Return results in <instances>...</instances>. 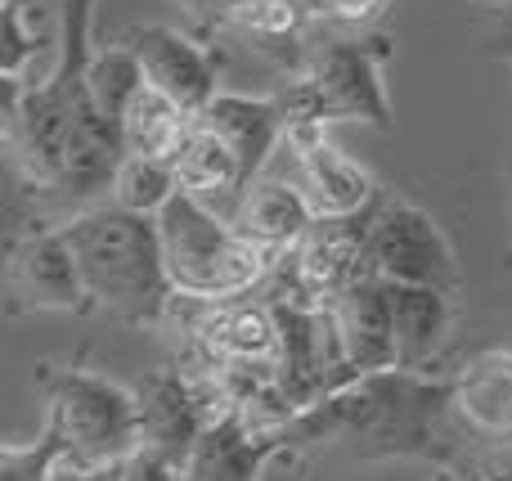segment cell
Returning a JSON list of instances; mask_svg holds the SVG:
<instances>
[{
    "label": "cell",
    "mask_w": 512,
    "mask_h": 481,
    "mask_svg": "<svg viewBox=\"0 0 512 481\" xmlns=\"http://www.w3.org/2000/svg\"><path fill=\"white\" fill-rule=\"evenodd\" d=\"M279 428V423H274ZM274 428H248L239 414H216L185 464L189 481H265L274 468H297Z\"/></svg>",
    "instance_id": "7c38bea8"
},
{
    "label": "cell",
    "mask_w": 512,
    "mask_h": 481,
    "mask_svg": "<svg viewBox=\"0 0 512 481\" xmlns=\"http://www.w3.org/2000/svg\"><path fill=\"white\" fill-rule=\"evenodd\" d=\"M63 464V437L54 423H45L41 437L27 446H0V481H50Z\"/></svg>",
    "instance_id": "603a6c76"
},
{
    "label": "cell",
    "mask_w": 512,
    "mask_h": 481,
    "mask_svg": "<svg viewBox=\"0 0 512 481\" xmlns=\"http://www.w3.org/2000/svg\"><path fill=\"white\" fill-rule=\"evenodd\" d=\"M387 36H310L306 68L292 72L279 90V104L288 126H333V122H364L387 131L391 126V95H387Z\"/></svg>",
    "instance_id": "7a4b0ae2"
},
{
    "label": "cell",
    "mask_w": 512,
    "mask_h": 481,
    "mask_svg": "<svg viewBox=\"0 0 512 481\" xmlns=\"http://www.w3.org/2000/svg\"><path fill=\"white\" fill-rule=\"evenodd\" d=\"M270 302V297H265ZM274 324H279V378L292 401V414L306 410L310 401L337 392L351 383V360H346L342 324L333 306H297V302H270Z\"/></svg>",
    "instance_id": "8992f818"
},
{
    "label": "cell",
    "mask_w": 512,
    "mask_h": 481,
    "mask_svg": "<svg viewBox=\"0 0 512 481\" xmlns=\"http://www.w3.org/2000/svg\"><path fill=\"white\" fill-rule=\"evenodd\" d=\"M194 126V117L176 104L171 95H162L158 86H144L131 99L122 117V140L126 153H153V158H171L185 140V131Z\"/></svg>",
    "instance_id": "ffe728a7"
},
{
    "label": "cell",
    "mask_w": 512,
    "mask_h": 481,
    "mask_svg": "<svg viewBox=\"0 0 512 481\" xmlns=\"http://www.w3.org/2000/svg\"><path fill=\"white\" fill-rule=\"evenodd\" d=\"M454 481H512V459L508 464H490V468H454Z\"/></svg>",
    "instance_id": "4316f807"
},
{
    "label": "cell",
    "mask_w": 512,
    "mask_h": 481,
    "mask_svg": "<svg viewBox=\"0 0 512 481\" xmlns=\"http://www.w3.org/2000/svg\"><path fill=\"white\" fill-rule=\"evenodd\" d=\"M504 266L512 270V239H508V252H504Z\"/></svg>",
    "instance_id": "f1b7e54d"
},
{
    "label": "cell",
    "mask_w": 512,
    "mask_h": 481,
    "mask_svg": "<svg viewBox=\"0 0 512 481\" xmlns=\"http://www.w3.org/2000/svg\"><path fill=\"white\" fill-rule=\"evenodd\" d=\"M450 410L472 437L512 441V351H481L450 369Z\"/></svg>",
    "instance_id": "9a60e30c"
},
{
    "label": "cell",
    "mask_w": 512,
    "mask_h": 481,
    "mask_svg": "<svg viewBox=\"0 0 512 481\" xmlns=\"http://www.w3.org/2000/svg\"><path fill=\"white\" fill-rule=\"evenodd\" d=\"M5 293L9 315H90L95 302L86 293L77 252L63 239L59 225L32 230L5 243Z\"/></svg>",
    "instance_id": "52a82bcc"
},
{
    "label": "cell",
    "mask_w": 512,
    "mask_h": 481,
    "mask_svg": "<svg viewBox=\"0 0 512 481\" xmlns=\"http://www.w3.org/2000/svg\"><path fill=\"white\" fill-rule=\"evenodd\" d=\"M45 423L63 437L68 464H126L140 450V396L81 365H45Z\"/></svg>",
    "instance_id": "277c9868"
},
{
    "label": "cell",
    "mask_w": 512,
    "mask_h": 481,
    "mask_svg": "<svg viewBox=\"0 0 512 481\" xmlns=\"http://www.w3.org/2000/svg\"><path fill=\"white\" fill-rule=\"evenodd\" d=\"M126 464H68L63 459L50 481H122Z\"/></svg>",
    "instance_id": "d4e9b609"
},
{
    "label": "cell",
    "mask_w": 512,
    "mask_h": 481,
    "mask_svg": "<svg viewBox=\"0 0 512 481\" xmlns=\"http://www.w3.org/2000/svg\"><path fill=\"white\" fill-rule=\"evenodd\" d=\"M59 63L50 9L41 0H0V77L36 86Z\"/></svg>",
    "instance_id": "d6986e66"
},
{
    "label": "cell",
    "mask_w": 512,
    "mask_h": 481,
    "mask_svg": "<svg viewBox=\"0 0 512 481\" xmlns=\"http://www.w3.org/2000/svg\"><path fill=\"white\" fill-rule=\"evenodd\" d=\"M171 167H176L185 194H198L221 216L234 212V203H239V194H243V167H239V158H234V149L212 126H203L194 117V126H189L185 140H180V149L171 153Z\"/></svg>",
    "instance_id": "ac0fdd59"
},
{
    "label": "cell",
    "mask_w": 512,
    "mask_h": 481,
    "mask_svg": "<svg viewBox=\"0 0 512 481\" xmlns=\"http://www.w3.org/2000/svg\"><path fill=\"white\" fill-rule=\"evenodd\" d=\"M122 41L140 54L144 81L158 86L162 95H171L189 117H198L221 95V68H216L212 50L203 41H194V36H185L180 27L144 23L122 32Z\"/></svg>",
    "instance_id": "8fae6325"
},
{
    "label": "cell",
    "mask_w": 512,
    "mask_h": 481,
    "mask_svg": "<svg viewBox=\"0 0 512 481\" xmlns=\"http://www.w3.org/2000/svg\"><path fill=\"white\" fill-rule=\"evenodd\" d=\"M86 86H90V95H95V104L104 108V113L113 117L117 126H122L131 99L140 95L149 81H144L140 54H135L126 41H113V45H99V50H90V59H86Z\"/></svg>",
    "instance_id": "44dd1931"
},
{
    "label": "cell",
    "mask_w": 512,
    "mask_h": 481,
    "mask_svg": "<svg viewBox=\"0 0 512 481\" xmlns=\"http://www.w3.org/2000/svg\"><path fill=\"white\" fill-rule=\"evenodd\" d=\"M234 0H185V9L194 18H203V23H212V27H221V18H225V9H230Z\"/></svg>",
    "instance_id": "484cf974"
},
{
    "label": "cell",
    "mask_w": 512,
    "mask_h": 481,
    "mask_svg": "<svg viewBox=\"0 0 512 481\" xmlns=\"http://www.w3.org/2000/svg\"><path fill=\"white\" fill-rule=\"evenodd\" d=\"M490 5H508V0H490Z\"/></svg>",
    "instance_id": "f546056e"
},
{
    "label": "cell",
    "mask_w": 512,
    "mask_h": 481,
    "mask_svg": "<svg viewBox=\"0 0 512 481\" xmlns=\"http://www.w3.org/2000/svg\"><path fill=\"white\" fill-rule=\"evenodd\" d=\"M135 396H140V446L158 450V455L176 459V464H189L194 446L221 414L212 383L203 374H194V369H176V365L144 374Z\"/></svg>",
    "instance_id": "ba28073f"
},
{
    "label": "cell",
    "mask_w": 512,
    "mask_h": 481,
    "mask_svg": "<svg viewBox=\"0 0 512 481\" xmlns=\"http://www.w3.org/2000/svg\"><path fill=\"white\" fill-rule=\"evenodd\" d=\"M180 481H189V477H180Z\"/></svg>",
    "instance_id": "4dcf8cb0"
},
{
    "label": "cell",
    "mask_w": 512,
    "mask_h": 481,
    "mask_svg": "<svg viewBox=\"0 0 512 481\" xmlns=\"http://www.w3.org/2000/svg\"><path fill=\"white\" fill-rule=\"evenodd\" d=\"M158 234L176 297H189V302H225V297L252 293L279 261L243 239L230 216H221L185 189L158 212Z\"/></svg>",
    "instance_id": "3957f363"
},
{
    "label": "cell",
    "mask_w": 512,
    "mask_h": 481,
    "mask_svg": "<svg viewBox=\"0 0 512 481\" xmlns=\"http://www.w3.org/2000/svg\"><path fill=\"white\" fill-rule=\"evenodd\" d=\"M391 329H396V365L414 374H436L454 329V293L427 284H396L387 279Z\"/></svg>",
    "instance_id": "5bb4252c"
},
{
    "label": "cell",
    "mask_w": 512,
    "mask_h": 481,
    "mask_svg": "<svg viewBox=\"0 0 512 481\" xmlns=\"http://www.w3.org/2000/svg\"><path fill=\"white\" fill-rule=\"evenodd\" d=\"M369 257L373 270L396 284H427L441 293L463 288L459 252H454L450 234L441 230V221L427 207L387 194V189L369 207Z\"/></svg>",
    "instance_id": "5b68a950"
},
{
    "label": "cell",
    "mask_w": 512,
    "mask_h": 481,
    "mask_svg": "<svg viewBox=\"0 0 512 481\" xmlns=\"http://www.w3.org/2000/svg\"><path fill=\"white\" fill-rule=\"evenodd\" d=\"M198 122L212 126L225 144L234 149L243 167V189L256 176H265V162L279 144H288V113H283L279 95H239V90H221L212 104L198 113Z\"/></svg>",
    "instance_id": "4fadbf2b"
},
{
    "label": "cell",
    "mask_w": 512,
    "mask_h": 481,
    "mask_svg": "<svg viewBox=\"0 0 512 481\" xmlns=\"http://www.w3.org/2000/svg\"><path fill=\"white\" fill-rule=\"evenodd\" d=\"M230 221L248 243L265 248L270 257H283V252H292L301 239H306L310 225H315L319 216H315V207H310V198L301 194L297 180L256 176L239 194Z\"/></svg>",
    "instance_id": "2e32d148"
},
{
    "label": "cell",
    "mask_w": 512,
    "mask_h": 481,
    "mask_svg": "<svg viewBox=\"0 0 512 481\" xmlns=\"http://www.w3.org/2000/svg\"><path fill=\"white\" fill-rule=\"evenodd\" d=\"M387 9H391V0H310L315 23L346 27V32H373Z\"/></svg>",
    "instance_id": "cb8c5ba5"
},
{
    "label": "cell",
    "mask_w": 512,
    "mask_h": 481,
    "mask_svg": "<svg viewBox=\"0 0 512 481\" xmlns=\"http://www.w3.org/2000/svg\"><path fill=\"white\" fill-rule=\"evenodd\" d=\"M59 230L77 252L95 311L117 315L135 329H158L171 320L176 284L162 257L158 216L126 212L117 203H90L72 212Z\"/></svg>",
    "instance_id": "6da1fadb"
},
{
    "label": "cell",
    "mask_w": 512,
    "mask_h": 481,
    "mask_svg": "<svg viewBox=\"0 0 512 481\" xmlns=\"http://www.w3.org/2000/svg\"><path fill=\"white\" fill-rule=\"evenodd\" d=\"M176 194H180V176L171 167V158L126 153L113 176V189H108V203L126 207V212H140V216H158Z\"/></svg>",
    "instance_id": "7402d4cb"
},
{
    "label": "cell",
    "mask_w": 512,
    "mask_h": 481,
    "mask_svg": "<svg viewBox=\"0 0 512 481\" xmlns=\"http://www.w3.org/2000/svg\"><path fill=\"white\" fill-rule=\"evenodd\" d=\"M337 324H342V342H346V360L351 374H387L396 365V329H391V297H387V279L373 275L364 284H355L346 297L333 302Z\"/></svg>",
    "instance_id": "e0dca14e"
},
{
    "label": "cell",
    "mask_w": 512,
    "mask_h": 481,
    "mask_svg": "<svg viewBox=\"0 0 512 481\" xmlns=\"http://www.w3.org/2000/svg\"><path fill=\"white\" fill-rule=\"evenodd\" d=\"M490 54L512 63V23H499V27H495V45H490Z\"/></svg>",
    "instance_id": "83f0119b"
},
{
    "label": "cell",
    "mask_w": 512,
    "mask_h": 481,
    "mask_svg": "<svg viewBox=\"0 0 512 481\" xmlns=\"http://www.w3.org/2000/svg\"><path fill=\"white\" fill-rule=\"evenodd\" d=\"M185 333L194 360L203 369L221 365H279V324H274L270 302H252L243 297H225V302H189Z\"/></svg>",
    "instance_id": "9c48e42d"
},
{
    "label": "cell",
    "mask_w": 512,
    "mask_h": 481,
    "mask_svg": "<svg viewBox=\"0 0 512 481\" xmlns=\"http://www.w3.org/2000/svg\"><path fill=\"white\" fill-rule=\"evenodd\" d=\"M288 149H292V167H297L292 180L310 198L319 221L355 216L382 194L373 171L360 167L351 153H342L328 140V126H288Z\"/></svg>",
    "instance_id": "30bf717a"
}]
</instances>
